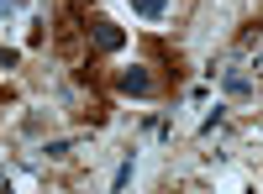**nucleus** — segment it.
Instances as JSON below:
<instances>
[{
    "instance_id": "4",
    "label": "nucleus",
    "mask_w": 263,
    "mask_h": 194,
    "mask_svg": "<svg viewBox=\"0 0 263 194\" xmlns=\"http://www.w3.org/2000/svg\"><path fill=\"white\" fill-rule=\"evenodd\" d=\"M132 11H137L142 21H158V16L168 11V0H132Z\"/></svg>"
},
{
    "instance_id": "5",
    "label": "nucleus",
    "mask_w": 263,
    "mask_h": 194,
    "mask_svg": "<svg viewBox=\"0 0 263 194\" xmlns=\"http://www.w3.org/2000/svg\"><path fill=\"white\" fill-rule=\"evenodd\" d=\"M132 168H137V163H132V158H121V168L111 174V189H126V184H132Z\"/></svg>"
},
{
    "instance_id": "1",
    "label": "nucleus",
    "mask_w": 263,
    "mask_h": 194,
    "mask_svg": "<svg viewBox=\"0 0 263 194\" xmlns=\"http://www.w3.org/2000/svg\"><path fill=\"white\" fill-rule=\"evenodd\" d=\"M84 32H90L95 53H121V48H126V32L116 27L111 16H90V27H84Z\"/></svg>"
},
{
    "instance_id": "7",
    "label": "nucleus",
    "mask_w": 263,
    "mask_h": 194,
    "mask_svg": "<svg viewBox=\"0 0 263 194\" xmlns=\"http://www.w3.org/2000/svg\"><path fill=\"white\" fill-rule=\"evenodd\" d=\"M16 63H21V53H16V48H0V69H16Z\"/></svg>"
},
{
    "instance_id": "8",
    "label": "nucleus",
    "mask_w": 263,
    "mask_h": 194,
    "mask_svg": "<svg viewBox=\"0 0 263 194\" xmlns=\"http://www.w3.org/2000/svg\"><path fill=\"white\" fill-rule=\"evenodd\" d=\"M11 6H16V0H0V16H6V11H11Z\"/></svg>"
},
{
    "instance_id": "3",
    "label": "nucleus",
    "mask_w": 263,
    "mask_h": 194,
    "mask_svg": "<svg viewBox=\"0 0 263 194\" xmlns=\"http://www.w3.org/2000/svg\"><path fill=\"white\" fill-rule=\"evenodd\" d=\"M221 90H227L232 100H248L258 84H253V74H242V69H227V74H221Z\"/></svg>"
},
{
    "instance_id": "9",
    "label": "nucleus",
    "mask_w": 263,
    "mask_h": 194,
    "mask_svg": "<svg viewBox=\"0 0 263 194\" xmlns=\"http://www.w3.org/2000/svg\"><path fill=\"white\" fill-rule=\"evenodd\" d=\"M63 6H74V0H63Z\"/></svg>"
},
{
    "instance_id": "2",
    "label": "nucleus",
    "mask_w": 263,
    "mask_h": 194,
    "mask_svg": "<svg viewBox=\"0 0 263 194\" xmlns=\"http://www.w3.org/2000/svg\"><path fill=\"white\" fill-rule=\"evenodd\" d=\"M116 90H121V95H137V100L153 95V74H147V63H132V69H121V74H116Z\"/></svg>"
},
{
    "instance_id": "6",
    "label": "nucleus",
    "mask_w": 263,
    "mask_h": 194,
    "mask_svg": "<svg viewBox=\"0 0 263 194\" xmlns=\"http://www.w3.org/2000/svg\"><path fill=\"white\" fill-rule=\"evenodd\" d=\"M42 153H48V158H69V153H74V142H69V137H58V142L42 147Z\"/></svg>"
}]
</instances>
